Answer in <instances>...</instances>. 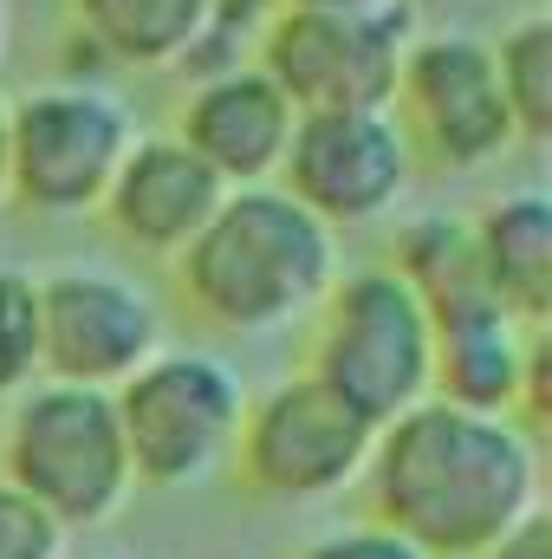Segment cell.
<instances>
[{
  "label": "cell",
  "mask_w": 552,
  "mask_h": 559,
  "mask_svg": "<svg viewBox=\"0 0 552 559\" xmlns=\"http://www.w3.org/2000/svg\"><path fill=\"white\" fill-rule=\"evenodd\" d=\"M65 527L0 475V559H65Z\"/></svg>",
  "instance_id": "44dd1931"
},
{
  "label": "cell",
  "mask_w": 552,
  "mask_h": 559,
  "mask_svg": "<svg viewBox=\"0 0 552 559\" xmlns=\"http://www.w3.org/2000/svg\"><path fill=\"white\" fill-rule=\"evenodd\" d=\"M391 254H397L391 274L422 299L429 319L488 299V280H481V261H475V235H468L461 215H410L397 228V248Z\"/></svg>",
  "instance_id": "e0dca14e"
},
{
  "label": "cell",
  "mask_w": 552,
  "mask_h": 559,
  "mask_svg": "<svg viewBox=\"0 0 552 559\" xmlns=\"http://www.w3.org/2000/svg\"><path fill=\"white\" fill-rule=\"evenodd\" d=\"M131 481L137 488H202L235 462L241 417H248V384L228 358L215 352H156L111 391Z\"/></svg>",
  "instance_id": "5b68a950"
},
{
  "label": "cell",
  "mask_w": 552,
  "mask_h": 559,
  "mask_svg": "<svg viewBox=\"0 0 552 559\" xmlns=\"http://www.w3.org/2000/svg\"><path fill=\"white\" fill-rule=\"evenodd\" d=\"M494 72H501V98L514 118L520 150L552 143V20L527 13L494 39Z\"/></svg>",
  "instance_id": "ac0fdd59"
},
{
  "label": "cell",
  "mask_w": 552,
  "mask_h": 559,
  "mask_svg": "<svg viewBox=\"0 0 552 559\" xmlns=\"http://www.w3.org/2000/svg\"><path fill=\"white\" fill-rule=\"evenodd\" d=\"M85 559H143V554H85Z\"/></svg>",
  "instance_id": "4316f807"
},
{
  "label": "cell",
  "mask_w": 552,
  "mask_h": 559,
  "mask_svg": "<svg viewBox=\"0 0 552 559\" xmlns=\"http://www.w3.org/2000/svg\"><path fill=\"white\" fill-rule=\"evenodd\" d=\"M338 280V235L312 222L279 182L228 189L208 228L176 254L182 299L235 338H267L332 293Z\"/></svg>",
  "instance_id": "7a4b0ae2"
},
{
  "label": "cell",
  "mask_w": 552,
  "mask_h": 559,
  "mask_svg": "<svg viewBox=\"0 0 552 559\" xmlns=\"http://www.w3.org/2000/svg\"><path fill=\"white\" fill-rule=\"evenodd\" d=\"M416 150L391 111H299L279 156V189L332 235L397 215L410 195Z\"/></svg>",
  "instance_id": "30bf717a"
},
{
  "label": "cell",
  "mask_w": 552,
  "mask_h": 559,
  "mask_svg": "<svg viewBox=\"0 0 552 559\" xmlns=\"http://www.w3.org/2000/svg\"><path fill=\"white\" fill-rule=\"evenodd\" d=\"M475 261L488 280V299L514 319V325H547L552 319V202L540 189H514L501 202H488L475 222Z\"/></svg>",
  "instance_id": "9a60e30c"
},
{
  "label": "cell",
  "mask_w": 552,
  "mask_h": 559,
  "mask_svg": "<svg viewBox=\"0 0 552 559\" xmlns=\"http://www.w3.org/2000/svg\"><path fill=\"white\" fill-rule=\"evenodd\" d=\"M416 39V7L377 13H299L279 7L254 46V66L286 92L292 111H391L397 66Z\"/></svg>",
  "instance_id": "52a82bcc"
},
{
  "label": "cell",
  "mask_w": 552,
  "mask_h": 559,
  "mask_svg": "<svg viewBox=\"0 0 552 559\" xmlns=\"http://www.w3.org/2000/svg\"><path fill=\"white\" fill-rule=\"evenodd\" d=\"M221 195H228L221 176L189 143L176 138V131H156V138H137L124 150V163H118L98 215H105V228L124 248L176 261L208 228V215L221 209Z\"/></svg>",
  "instance_id": "7c38bea8"
},
{
  "label": "cell",
  "mask_w": 552,
  "mask_h": 559,
  "mask_svg": "<svg viewBox=\"0 0 552 559\" xmlns=\"http://www.w3.org/2000/svg\"><path fill=\"white\" fill-rule=\"evenodd\" d=\"M0 202H7V98H0Z\"/></svg>",
  "instance_id": "d4e9b609"
},
{
  "label": "cell",
  "mask_w": 552,
  "mask_h": 559,
  "mask_svg": "<svg viewBox=\"0 0 552 559\" xmlns=\"http://www.w3.org/2000/svg\"><path fill=\"white\" fill-rule=\"evenodd\" d=\"M7 26H13V0H0V52H7Z\"/></svg>",
  "instance_id": "484cf974"
},
{
  "label": "cell",
  "mask_w": 552,
  "mask_h": 559,
  "mask_svg": "<svg viewBox=\"0 0 552 559\" xmlns=\"http://www.w3.org/2000/svg\"><path fill=\"white\" fill-rule=\"evenodd\" d=\"M215 0H72V33H85L118 72H176Z\"/></svg>",
  "instance_id": "2e32d148"
},
{
  "label": "cell",
  "mask_w": 552,
  "mask_h": 559,
  "mask_svg": "<svg viewBox=\"0 0 552 559\" xmlns=\"http://www.w3.org/2000/svg\"><path fill=\"white\" fill-rule=\"evenodd\" d=\"M156 352H163V312L137 280L105 267H65L39 280V378L118 391Z\"/></svg>",
  "instance_id": "8fae6325"
},
{
  "label": "cell",
  "mask_w": 552,
  "mask_h": 559,
  "mask_svg": "<svg viewBox=\"0 0 552 559\" xmlns=\"http://www.w3.org/2000/svg\"><path fill=\"white\" fill-rule=\"evenodd\" d=\"M481 559H552V514H547V508H540V514H527L514 534H501Z\"/></svg>",
  "instance_id": "603a6c76"
},
{
  "label": "cell",
  "mask_w": 552,
  "mask_h": 559,
  "mask_svg": "<svg viewBox=\"0 0 552 559\" xmlns=\"http://www.w3.org/2000/svg\"><path fill=\"white\" fill-rule=\"evenodd\" d=\"M274 13H279V0H215L208 20H202V33H195V46L182 52L176 72L195 85V79H215V72L254 66V46H261V33H267Z\"/></svg>",
  "instance_id": "d6986e66"
},
{
  "label": "cell",
  "mask_w": 552,
  "mask_h": 559,
  "mask_svg": "<svg viewBox=\"0 0 552 559\" xmlns=\"http://www.w3.org/2000/svg\"><path fill=\"white\" fill-rule=\"evenodd\" d=\"M279 7H299V13H377L391 0H279Z\"/></svg>",
  "instance_id": "cb8c5ba5"
},
{
  "label": "cell",
  "mask_w": 552,
  "mask_h": 559,
  "mask_svg": "<svg viewBox=\"0 0 552 559\" xmlns=\"http://www.w3.org/2000/svg\"><path fill=\"white\" fill-rule=\"evenodd\" d=\"M292 118L299 111L286 105V92L261 66H235V72L189 85V98L176 111V138L221 176V189H254V182L279 176Z\"/></svg>",
  "instance_id": "4fadbf2b"
},
{
  "label": "cell",
  "mask_w": 552,
  "mask_h": 559,
  "mask_svg": "<svg viewBox=\"0 0 552 559\" xmlns=\"http://www.w3.org/2000/svg\"><path fill=\"white\" fill-rule=\"evenodd\" d=\"M0 475L46 508L65 534H98L124 514L131 501V455H124V429L111 391H85V384H26L7 404L0 429Z\"/></svg>",
  "instance_id": "3957f363"
},
{
  "label": "cell",
  "mask_w": 552,
  "mask_h": 559,
  "mask_svg": "<svg viewBox=\"0 0 552 559\" xmlns=\"http://www.w3.org/2000/svg\"><path fill=\"white\" fill-rule=\"evenodd\" d=\"M39 384V280L0 267V404Z\"/></svg>",
  "instance_id": "ffe728a7"
},
{
  "label": "cell",
  "mask_w": 552,
  "mask_h": 559,
  "mask_svg": "<svg viewBox=\"0 0 552 559\" xmlns=\"http://www.w3.org/2000/svg\"><path fill=\"white\" fill-rule=\"evenodd\" d=\"M540 442L520 417H481L422 397L377 429L364 462L371 521L429 559H481L501 534L540 514Z\"/></svg>",
  "instance_id": "6da1fadb"
},
{
  "label": "cell",
  "mask_w": 552,
  "mask_h": 559,
  "mask_svg": "<svg viewBox=\"0 0 552 559\" xmlns=\"http://www.w3.org/2000/svg\"><path fill=\"white\" fill-rule=\"evenodd\" d=\"M391 118L435 169H488L507 150H520L501 98L494 46L475 33H416L397 66Z\"/></svg>",
  "instance_id": "ba28073f"
},
{
  "label": "cell",
  "mask_w": 552,
  "mask_h": 559,
  "mask_svg": "<svg viewBox=\"0 0 552 559\" xmlns=\"http://www.w3.org/2000/svg\"><path fill=\"white\" fill-rule=\"evenodd\" d=\"M429 358L435 332L429 312L391 267L338 274L332 293L312 306V365L332 397H345L371 429L397 423L429 397Z\"/></svg>",
  "instance_id": "277c9868"
},
{
  "label": "cell",
  "mask_w": 552,
  "mask_h": 559,
  "mask_svg": "<svg viewBox=\"0 0 552 559\" xmlns=\"http://www.w3.org/2000/svg\"><path fill=\"white\" fill-rule=\"evenodd\" d=\"M299 559H429V554L410 547L404 534L377 527V521H358V527H332V534H319Z\"/></svg>",
  "instance_id": "7402d4cb"
},
{
  "label": "cell",
  "mask_w": 552,
  "mask_h": 559,
  "mask_svg": "<svg viewBox=\"0 0 552 559\" xmlns=\"http://www.w3.org/2000/svg\"><path fill=\"white\" fill-rule=\"evenodd\" d=\"M435 358H429V397L481 417L520 411V371H527V325H514L494 299L429 319Z\"/></svg>",
  "instance_id": "5bb4252c"
},
{
  "label": "cell",
  "mask_w": 552,
  "mask_h": 559,
  "mask_svg": "<svg viewBox=\"0 0 552 559\" xmlns=\"http://www.w3.org/2000/svg\"><path fill=\"white\" fill-rule=\"evenodd\" d=\"M131 143V105L111 85H39L7 105V195L33 215H92Z\"/></svg>",
  "instance_id": "8992f818"
},
{
  "label": "cell",
  "mask_w": 552,
  "mask_h": 559,
  "mask_svg": "<svg viewBox=\"0 0 552 559\" xmlns=\"http://www.w3.org/2000/svg\"><path fill=\"white\" fill-rule=\"evenodd\" d=\"M371 442H377L371 423L345 397H332L319 378L299 371V378L274 384L267 397H248L235 462L254 495L305 508V501H332L351 481H364Z\"/></svg>",
  "instance_id": "9c48e42d"
}]
</instances>
